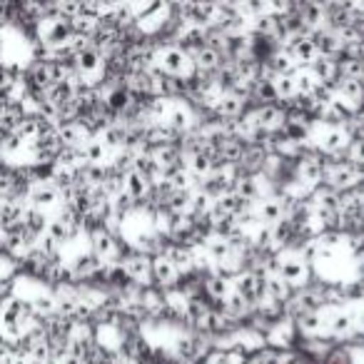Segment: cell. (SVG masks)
Masks as SVG:
<instances>
[]
</instances>
